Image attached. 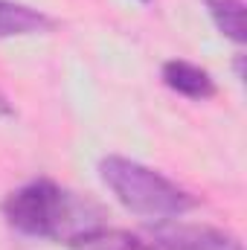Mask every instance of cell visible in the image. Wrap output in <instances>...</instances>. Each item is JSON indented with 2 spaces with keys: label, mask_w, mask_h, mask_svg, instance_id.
<instances>
[{
  "label": "cell",
  "mask_w": 247,
  "mask_h": 250,
  "mask_svg": "<svg viewBox=\"0 0 247 250\" xmlns=\"http://www.w3.org/2000/svg\"><path fill=\"white\" fill-rule=\"evenodd\" d=\"M0 117H15V108H12V102L6 99L3 90H0Z\"/></svg>",
  "instance_id": "obj_8"
},
{
  "label": "cell",
  "mask_w": 247,
  "mask_h": 250,
  "mask_svg": "<svg viewBox=\"0 0 247 250\" xmlns=\"http://www.w3.org/2000/svg\"><path fill=\"white\" fill-rule=\"evenodd\" d=\"M3 218L12 230L35 239H70L87 227L73 195L50 178H35L3 201Z\"/></svg>",
  "instance_id": "obj_2"
},
{
  "label": "cell",
  "mask_w": 247,
  "mask_h": 250,
  "mask_svg": "<svg viewBox=\"0 0 247 250\" xmlns=\"http://www.w3.org/2000/svg\"><path fill=\"white\" fill-rule=\"evenodd\" d=\"M163 84L175 93H181L192 102H206L215 96V79L198 67L192 62H184V59H172V62L163 64Z\"/></svg>",
  "instance_id": "obj_4"
},
{
  "label": "cell",
  "mask_w": 247,
  "mask_h": 250,
  "mask_svg": "<svg viewBox=\"0 0 247 250\" xmlns=\"http://www.w3.org/2000/svg\"><path fill=\"white\" fill-rule=\"evenodd\" d=\"M143 3H148V0H143Z\"/></svg>",
  "instance_id": "obj_9"
},
{
  "label": "cell",
  "mask_w": 247,
  "mask_h": 250,
  "mask_svg": "<svg viewBox=\"0 0 247 250\" xmlns=\"http://www.w3.org/2000/svg\"><path fill=\"white\" fill-rule=\"evenodd\" d=\"M53 26H56V21L50 15H44L41 9L18 3V0H0V41L41 35V32H50Z\"/></svg>",
  "instance_id": "obj_5"
},
{
  "label": "cell",
  "mask_w": 247,
  "mask_h": 250,
  "mask_svg": "<svg viewBox=\"0 0 247 250\" xmlns=\"http://www.w3.org/2000/svg\"><path fill=\"white\" fill-rule=\"evenodd\" d=\"M204 3L221 35H227L233 44H245V3L242 0H204Z\"/></svg>",
  "instance_id": "obj_7"
},
{
  "label": "cell",
  "mask_w": 247,
  "mask_h": 250,
  "mask_svg": "<svg viewBox=\"0 0 247 250\" xmlns=\"http://www.w3.org/2000/svg\"><path fill=\"white\" fill-rule=\"evenodd\" d=\"M99 178L125 209L140 218L172 221L198 207V198L192 192L178 187L157 169L120 154H111L99 163Z\"/></svg>",
  "instance_id": "obj_1"
},
{
  "label": "cell",
  "mask_w": 247,
  "mask_h": 250,
  "mask_svg": "<svg viewBox=\"0 0 247 250\" xmlns=\"http://www.w3.org/2000/svg\"><path fill=\"white\" fill-rule=\"evenodd\" d=\"M143 242L148 250H245L233 233H224L218 227L172 221H154Z\"/></svg>",
  "instance_id": "obj_3"
},
{
  "label": "cell",
  "mask_w": 247,
  "mask_h": 250,
  "mask_svg": "<svg viewBox=\"0 0 247 250\" xmlns=\"http://www.w3.org/2000/svg\"><path fill=\"white\" fill-rule=\"evenodd\" d=\"M67 245L73 250H148L143 236L117 230V227H105L99 221H90L87 227L76 230L67 239Z\"/></svg>",
  "instance_id": "obj_6"
}]
</instances>
